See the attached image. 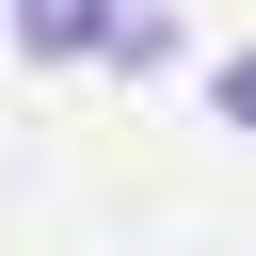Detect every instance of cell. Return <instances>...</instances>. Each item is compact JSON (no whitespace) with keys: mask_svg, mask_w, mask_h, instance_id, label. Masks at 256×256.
I'll return each instance as SVG.
<instances>
[{"mask_svg":"<svg viewBox=\"0 0 256 256\" xmlns=\"http://www.w3.org/2000/svg\"><path fill=\"white\" fill-rule=\"evenodd\" d=\"M16 48H32V64H96V48H128V64H144L160 32H144L128 0H16Z\"/></svg>","mask_w":256,"mask_h":256,"instance_id":"1","label":"cell"},{"mask_svg":"<svg viewBox=\"0 0 256 256\" xmlns=\"http://www.w3.org/2000/svg\"><path fill=\"white\" fill-rule=\"evenodd\" d=\"M208 96H224V128H256V48H224V64H208Z\"/></svg>","mask_w":256,"mask_h":256,"instance_id":"2","label":"cell"}]
</instances>
